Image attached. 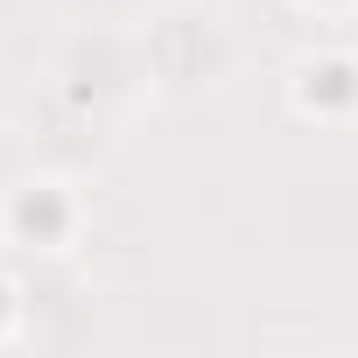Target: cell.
<instances>
[{"label":"cell","instance_id":"6da1fadb","mask_svg":"<svg viewBox=\"0 0 358 358\" xmlns=\"http://www.w3.org/2000/svg\"><path fill=\"white\" fill-rule=\"evenodd\" d=\"M57 225H64V204H57L50 190H29V197L15 204V232H43V239H57Z\"/></svg>","mask_w":358,"mask_h":358},{"label":"cell","instance_id":"7a4b0ae2","mask_svg":"<svg viewBox=\"0 0 358 358\" xmlns=\"http://www.w3.org/2000/svg\"><path fill=\"white\" fill-rule=\"evenodd\" d=\"M316 92L337 99V106H351V99H358V71H351V64H316L309 85H302V99H316Z\"/></svg>","mask_w":358,"mask_h":358}]
</instances>
